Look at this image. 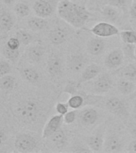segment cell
I'll list each match as a JSON object with an SVG mask.
<instances>
[{
  "label": "cell",
  "instance_id": "obj_1",
  "mask_svg": "<svg viewBox=\"0 0 136 153\" xmlns=\"http://www.w3.org/2000/svg\"><path fill=\"white\" fill-rule=\"evenodd\" d=\"M61 19L75 28L83 27L90 18V13L84 6L72 0H61L57 7Z\"/></svg>",
  "mask_w": 136,
  "mask_h": 153
},
{
  "label": "cell",
  "instance_id": "obj_2",
  "mask_svg": "<svg viewBox=\"0 0 136 153\" xmlns=\"http://www.w3.org/2000/svg\"><path fill=\"white\" fill-rule=\"evenodd\" d=\"M41 111L40 103L33 99H26L18 103L15 115L21 121L30 124L38 119Z\"/></svg>",
  "mask_w": 136,
  "mask_h": 153
},
{
  "label": "cell",
  "instance_id": "obj_3",
  "mask_svg": "<svg viewBox=\"0 0 136 153\" xmlns=\"http://www.w3.org/2000/svg\"><path fill=\"white\" fill-rule=\"evenodd\" d=\"M38 146V140L34 136L26 132L17 134L14 140V148L18 152L28 153L35 151Z\"/></svg>",
  "mask_w": 136,
  "mask_h": 153
},
{
  "label": "cell",
  "instance_id": "obj_4",
  "mask_svg": "<svg viewBox=\"0 0 136 153\" xmlns=\"http://www.w3.org/2000/svg\"><path fill=\"white\" fill-rule=\"evenodd\" d=\"M113 86V79L108 74H100L93 81L91 91L93 94H103L107 93Z\"/></svg>",
  "mask_w": 136,
  "mask_h": 153
},
{
  "label": "cell",
  "instance_id": "obj_5",
  "mask_svg": "<svg viewBox=\"0 0 136 153\" xmlns=\"http://www.w3.org/2000/svg\"><path fill=\"white\" fill-rule=\"evenodd\" d=\"M104 140V128L103 126L98 128L94 133L88 136L85 139L87 146L90 148L92 152H99L103 151Z\"/></svg>",
  "mask_w": 136,
  "mask_h": 153
},
{
  "label": "cell",
  "instance_id": "obj_6",
  "mask_svg": "<svg viewBox=\"0 0 136 153\" xmlns=\"http://www.w3.org/2000/svg\"><path fill=\"white\" fill-rule=\"evenodd\" d=\"M79 121L84 127H91L95 125L99 120L100 114L96 108L91 106L85 107L80 110L77 113Z\"/></svg>",
  "mask_w": 136,
  "mask_h": 153
},
{
  "label": "cell",
  "instance_id": "obj_7",
  "mask_svg": "<svg viewBox=\"0 0 136 153\" xmlns=\"http://www.w3.org/2000/svg\"><path fill=\"white\" fill-rule=\"evenodd\" d=\"M58 3L57 4L55 0H37L33 4V9L37 16L45 19L52 15Z\"/></svg>",
  "mask_w": 136,
  "mask_h": 153
},
{
  "label": "cell",
  "instance_id": "obj_8",
  "mask_svg": "<svg viewBox=\"0 0 136 153\" xmlns=\"http://www.w3.org/2000/svg\"><path fill=\"white\" fill-rule=\"evenodd\" d=\"M105 106L111 113L119 117H126L127 108L123 100L116 97H111L106 100Z\"/></svg>",
  "mask_w": 136,
  "mask_h": 153
},
{
  "label": "cell",
  "instance_id": "obj_9",
  "mask_svg": "<svg viewBox=\"0 0 136 153\" xmlns=\"http://www.w3.org/2000/svg\"><path fill=\"white\" fill-rule=\"evenodd\" d=\"M89 31L95 36L100 38H108L119 33V29L116 26L105 22H101L95 24L92 28L89 30Z\"/></svg>",
  "mask_w": 136,
  "mask_h": 153
},
{
  "label": "cell",
  "instance_id": "obj_10",
  "mask_svg": "<svg viewBox=\"0 0 136 153\" xmlns=\"http://www.w3.org/2000/svg\"><path fill=\"white\" fill-rule=\"evenodd\" d=\"M88 59L87 57L81 53H74L70 55L67 61L68 69L72 74H79L87 66Z\"/></svg>",
  "mask_w": 136,
  "mask_h": 153
},
{
  "label": "cell",
  "instance_id": "obj_11",
  "mask_svg": "<svg viewBox=\"0 0 136 153\" xmlns=\"http://www.w3.org/2000/svg\"><path fill=\"white\" fill-rule=\"evenodd\" d=\"M124 54L123 50L120 48H117L112 50L106 56L104 59V65L107 69H115L119 68L123 63Z\"/></svg>",
  "mask_w": 136,
  "mask_h": 153
},
{
  "label": "cell",
  "instance_id": "obj_12",
  "mask_svg": "<svg viewBox=\"0 0 136 153\" xmlns=\"http://www.w3.org/2000/svg\"><path fill=\"white\" fill-rule=\"evenodd\" d=\"M123 148V140L120 136L115 132L107 134L105 137L103 151L105 152L115 153L121 152Z\"/></svg>",
  "mask_w": 136,
  "mask_h": 153
},
{
  "label": "cell",
  "instance_id": "obj_13",
  "mask_svg": "<svg viewBox=\"0 0 136 153\" xmlns=\"http://www.w3.org/2000/svg\"><path fill=\"white\" fill-rule=\"evenodd\" d=\"M63 122H64V116L63 115H55V116L51 117L44 127L42 131V138L47 139L52 134L54 133L55 131L61 129V127L62 126Z\"/></svg>",
  "mask_w": 136,
  "mask_h": 153
},
{
  "label": "cell",
  "instance_id": "obj_14",
  "mask_svg": "<svg viewBox=\"0 0 136 153\" xmlns=\"http://www.w3.org/2000/svg\"><path fill=\"white\" fill-rule=\"evenodd\" d=\"M63 65L61 57L57 55H51L47 62V71L50 76L59 77L62 74Z\"/></svg>",
  "mask_w": 136,
  "mask_h": 153
},
{
  "label": "cell",
  "instance_id": "obj_15",
  "mask_svg": "<svg viewBox=\"0 0 136 153\" xmlns=\"http://www.w3.org/2000/svg\"><path fill=\"white\" fill-rule=\"evenodd\" d=\"M100 72H101V67L99 65L95 63L88 65L82 71L78 84L85 83L87 81H92V79H95L96 76L100 75Z\"/></svg>",
  "mask_w": 136,
  "mask_h": 153
},
{
  "label": "cell",
  "instance_id": "obj_16",
  "mask_svg": "<svg viewBox=\"0 0 136 153\" xmlns=\"http://www.w3.org/2000/svg\"><path fill=\"white\" fill-rule=\"evenodd\" d=\"M100 38V37L92 38L90 40H88L86 45V48L89 54L92 56H99L103 52L106 46V42L103 39Z\"/></svg>",
  "mask_w": 136,
  "mask_h": 153
},
{
  "label": "cell",
  "instance_id": "obj_17",
  "mask_svg": "<svg viewBox=\"0 0 136 153\" xmlns=\"http://www.w3.org/2000/svg\"><path fill=\"white\" fill-rule=\"evenodd\" d=\"M116 88L120 94L127 96L135 93L136 89V84L133 81L121 77L117 81Z\"/></svg>",
  "mask_w": 136,
  "mask_h": 153
},
{
  "label": "cell",
  "instance_id": "obj_18",
  "mask_svg": "<svg viewBox=\"0 0 136 153\" xmlns=\"http://www.w3.org/2000/svg\"><path fill=\"white\" fill-rule=\"evenodd\" d=\"M45 53V49L41 45H32L27 50V57L32 63H40Z\"/></svg>",
  "mask_w": 136,
  "mask_h": 153
},
{
  "label": "cell",
  "instance_id": "obj_19",
  "mask_svg": "<svg viewBox=\"0 0 136 153\" xmlns=\"http://www.w3.org/2000/svg\"><path fill=\"white\" fill-rule=\"evenodd\" d=\"M14 21L11 14L5 9L1 10L0 14V30L2 33H7L14 27Z\"/></svg>",
  "mask_w": 136,
  "mask_h": 153
},
{
  "label": "cell",
  "instance_id": "obj_20",
  "mask_svg": "<svg viewBox=\"0 0 136 153\" xmlns=\"http://www.w3.org/2000/svg\"><path fill=\"white\" fill-rule=\"evenodd\" d=\"M67 35H68L67 32L64 29L57 27L51 30L48 37H49V40L52 45H60L66 41Z\"/></svg>",
  "mask_w": 136,
  "mask_h": 153
},
{
  "label": "cell",
  "instance_id": "obj_21",
  "mask_svg": "<svg viewBox=\"0 0 136 153\" xmlns=\"http://www.w3.org/2000/svg\"><path fill=\"white\" fill-rule=\"evenodd\" d=\"M20 74L25 81L30 83L36 84L40 81L41 76L39 72L33 67H23L20 70Z\"/></svg>",
  "mask_w": 136,
  "mask_h": 153
},
{
  "label": "cell",
  "instance_id": "obj_22",
  "mask_svg": "<svg viewBox=\"0 0 136 153\" xmlns=\"http://www.w3.org/2000/svg\"><path fill=\"white\" fill-rule=\"evenodd\" d=\"M50 143L56 148H62L67 144V136L61 128L55 131L54 133L52 134L50 137H48Z\"/></svg>",
  "mask_w": 136,
  "mask_h": 153
},
{
  "label": "cell",
  "instance_id": "obj_23",
  "mask_svg": "<svg viewBox=\"0 0 136 153\" xmlns=\"http://www.w3.org/2000/svg\"><path fill=\"white\" fill-rule=\"evenodd\" d=\"M27 26L33 31L44 30L48 27V22L45 18L41 17H32L26 22Z\"/></svg>",
  "mask_w": 136,
  "mask_h": 153
},
{
  "label": "cell",
  "instance_id": "obj_24",
  "mask_svg": "<svg viewBox=\"0 0 136 153\" xmlns=\"http://www.w3.org/2000/svg\"><path fill=\"white\" fill-rule=\"evenodd\" d=\"M100 12L103 16L106 19H107L108 21L115 22L119 18V11L118 10V7H114L110 4L103 6Z\"/></svg>",
  "mask_w": 136,
  "mask_h": 153
},
{
  "label": "cell",
  "instance_id": "obj_25",
  "mask_svg": "<svg viewBox=\"0 0 136 153\" xmlns=\"http://www.w3.org/2000/svg\"><path fill=\"white\" fill-rule=\"evenodd\" d=\"M120 76L131 81H136V64H128L120 71Z\"/></svg>",
  "mask_w": 136,
  "mask_h": 153
},
{
  "label": "cell",
  "instance_id": "obj_26",
  "mask_svg": "<svg viewBox=\"0 0 136 153\" xmlns=\"http://www.w3.org/2000/svg\"><path fill=\"white\" fill-rule=\"evenodd\" d=\"M15 84H16L15 77L14 76L9 75V74L1 76V78H0V87L2 90H12L14 88Z\"/></svg>",
  "mask_w": 136,
  "mask_h": 153
},
{
  "label": "cell",
  "instance_id": "obj_27",
  "mask_svg": "<svg viewBox=\"0 0 136 153\" xmlns=\"http://www.w3.org/2000/svg\"><path fill=\"white\" fill-rule=\"evenodd\" d=\"M15 37L18 38L21 44L23 45H30L33 40L32 34L26 30H22V29H20L15 32Z\"/></svg>",
  "mask_w": 136,
  "mask_h": 153
},
{
  "label": "cell",
  "instance_id": "obj_28",
  "mask_svg": "<svg viewBox=\"0 0 136 153\" xmlns=\"http://www.w3.org/2000/svg\"><path fill=\"white\" fill-rule=\"evenodd\" d=\"M84 98L81 94H74L69 98L67 103L69 104V108L72 109H79L81 107H83Z\"/></svg>",
  "mask_w": 136,
  "mask_h": 153
},
{
  "label": "cell",
  "instance_id": "obj_29",
  "mask_svg": "<svg viewBox=\"0 0 136 153\" xmlns=\"http://www.w3.org/2000/svg\"><path fill=\"white\" fill-rule=\"evenodd\" d=\"M14 13L19 18H25L30 14V8L24 2H18L14 7Z\"/></svg>",
  "mask_w": 136,
  "mask_h": 153
},
{
  "label": "cell",
  "instance_id": "obj_30",
  "mask_svg": "<svg viewBox=\"0 0 136 153\" xmlns=\"http://www.w3.org/2000/svg\"><path fill=\"white\" fill-rule=\"evenodd\" d=\"M120 38L124 44H136V32L134 30H123L120 33Z\"/></svg>",
  "mask_w": 136,
  "mask_h": 153
},
{
  "label": "cell",
  "instance_id": "obj_31",
  "mask_svg": "<svg viewBox=\"0 0 136 153\" xmlns=\"http://www.w3.org/2000/svg\"><path fill=\"white\" fill-rule=\"evenodd\" d=\"M2 53L4 57L11 62H15L19 57V50H12L8 47L6 44L2 47Z\"/></svg>",
  "mask_w": 136,
  "mask_h": 153
},
{
  "label": "cell",
  "instance_id": "obj_32",
  "mask_svg": "<svg viewBox=\"0 0 136 153\" xmlns=\"http://www.w3.org/2000/svg\"><path fill=\"white\" fill-rule=\"evenodd\" d=\"M77 109H73L72 111H69L64 115V122L67 124H71L76 121L77 118V113L78 112L76 111Z\"/></svg>",
  "mask_w": 136,
  "mask_h": 153
},
{
  "label": "cell",
  "instance_id": "obj_33",
  "mask_svg": "<svg viewBox=\"0 0 136 153\" xmlns=\"http://www.w3.org/2000/svg\"><path fill=\"white\" fill-rule=\"evenodd\" d=\"M11 72V65L9 62L2 59L0 62V76H5Z\"/></svg>",
  "mask_w": 136,
  "mask_h": 153
},
{
  "label": "cell",
  "instance_id": "obj_34",
  "mask_svg": "<svg viewBox=\"0 0 136 153\" xmlns=\"http://www.w3.org/2000/svg\"><path fill=\"white\" fill-rule=\"evenodd\" d=\"M6 45L9 48L12 49V50H19L20 45H21V42L18 40V38L16 37L14 38H10L7 40Z\"/></svg>",
  "mask_w": 136,
  "mask_h": 153
},
{
  "label": "cell",
  "instance_id": "obj_35",
  "mask_svg": "<svg viewBox=\"0 0 136 153\" xmlns=\"http://www.w3.org/2000/svg\"><path fill=\"white\" fill-rule=\"evenodd\" d=\"M69 105L68 103L59 102L57 103V105H56V111L58 114L64 116V114H66L67 112H69Z\"/></svg>",
  "mask_w": 136,
  "mask_h": 153
},
{
  "label": "cell",
  "instance_id": "obj_36",
  "mask_svg": "<svg viewBox=\"0 0 136 153\" xmlns=\"http://www.w3.org/2000/svg\"><path fill=\"white\" fill-rule=\"evenodd\" d=\"M135 46H134L132 44H125V47H124L123 52L124 54L127 55L128 57L131 59H135Z\"/></svg>",
  "mask_w": 136,
  "mask_h": 153
},
{
  "label": "cell",
  "instance_id": "obj_37",
  "mask_svg": "<svg viewBox=\"0 0 136 153\" xmlns=\"http://www.w3.org/2000/svg\"><path fill=\"white\" fill-rule=\"evenodd\" d=\"M127 0H107V3L116 7H123L126 4Z\"/></svg>",
  "mask_w": 136,
  "mask_h": 153
},
{
  "label": "cell",
  "instance_id": "obj_38",
  "mask_svg": "<svg viewBox=\"0 0 136 153\" xmlns=\"http://www.w3.org/2000/svg\"><path fill=\"white\" fill-rule=\"evenodd\" d=\"M130 15H131V19L136 20V1L133 2L130 7Z\"/></svg>",
  "mask_w": 136,
  "mask_h": 153
},
{
  "label": "cell",
  "instance_id": "obj_39",
  "mask_svg": "<svg viewBox=\"0 0 136 153\" xmlns=\"http://www.w3.org/2000/svg\"><path fill=\"white\" fill-rule=\"evenodd\" d=\"M127 152H136V140H134L129 143L128 147L126 148Z\"/></svg>",
  "mask_w": 136,
  "mask_h": 153
},
{
  "label": "cell",
  "instance_id": "obj_40",
  "mask_svg": "<svg viewBox=\"0 0 136 153\" xmlns=\"http://www.w3.org/2000/svg\"><path fill=\"white\" fill-rule=\"evenodd\" d=\"M133 112L135 113V115L136 116V99L134 100V103H133Z\"/></svg>",
  "mask_w": 136,
  "mask_h": 153
},
{
  "label": "cell",
  "instance_id": "obj_41",
  "mask_svg": "<svg viewBox=\"0 0 136 153\" xmlns=\"http://www.w3.org/2000/svg\"><path fill=\"white\" fill-rule=\"evenodd\" d=\"M13 1L14 0H2V2H4L5 4H10L13 2Z\"/></svg>",
  "mask_w": 136,
  "mask_h": 153
},
{
  "label": "cell",
  "instance_id": "obj_42",
  "mask_svg": "<svg viewBox=\"0 0 136 153\" xmlns=\"http://www.w3.org/2000/svg\"><path fill=\"white\" fill-rule=\"evenodd\" d=\"M75 1H77L78 3H84V2H86L88 0H75Z\"/></svg>",
  "mask_w": 136,
  "mask_h": 153
},
{
  "label": "cell",
  "instance_id": "obj_43",
  "mask_svg": "<svg viewBox=\"0 0 136 153\" xmlns=\"http://www.w3.org/2000/svg\"><path fill=\"white\" fill-rule=\"evenodd\" d=\"M135 60L136 62V45H135Z\"/></svg>",
  "mask_w": 136,
  "mask_h": 153
},
{
  "label": "cell",
  "instance_id": "obj_44",
  "mask_svg": "<svg viewBox=\"0 0 136 153\" xmlns=\"http://www.w3.org/2000/svg\"><path fill=\"white\" fill-rule=\"evenodd\" d=\"M133 95L135 96V97H136V89H135V93H133Z\"/></svg>",
  "mask_w": 136,
  "mask_h": 153
}]
</instances>
